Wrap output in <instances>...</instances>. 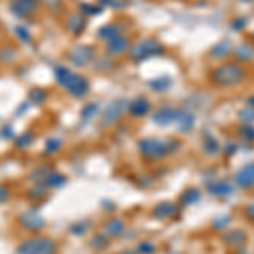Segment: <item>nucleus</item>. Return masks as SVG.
I'll list each match as a JSON object with an SVG mask.
<instances>
[{
    "instance_id": "obj_1",
    "label": "nucleus",
    "mask_w": 254,
    "mask_h": 254,
    "mask_svg": "<svg viewBox=\"0 0 254 254\" xmlns=\"http://www.w3.org/2000/svg\"><path fill=\"white\" fill-rule=\"evenodd\" d=\"M54 78H56V82L59 85H61L70 95H73V97L80 98L83 95L88 93V90H90L88 80H86L85 77H82V75L73 73V71L68 70L66 66H61V65L54 66Z\"/></svg>"
},
{
    "instance_id": "obj_2",
    "label": "nucleus",
    "mask_w": 254,
    "mask_h": 254,
    "mask_svg": "<svg viewBox=\"0 0 254 254\" xmlns=\"http://www.w3.org/2000/svg\"><path fill=\"white\" fill-rule=\"evenodd\" d=\"M56 253H58V244L51 237L34 236L22 241L15 248L14 254H56Z\"/></svg>"
},
{
    "instance_id": "obj_3",
    "label": "nucleus",
    "mask_w": 254,
    "mask_h": 254,
    "mask_svg": "<svg viewBox=\"0 0 254 254\" xmlns=\"http://www.w3.org/2000/svg\"><path fill=\"white\" fill-rule=\"evenodd\" d=\"M244 73V68H241L236 63H225V65L219 66L217 70H213L212 80L220 86H231L243 80Z\"/></svg>"
},
{
    "instance_id": "obj_4",
    "label": "nucleus",
    "mask_w": 254,
    "mask_h": 254,
    "mask_svg": "<svg viewBox=\"0 0 254 254\" xmlns=\"http://www.w3.org/2000/svg\"><path fill=\"white\" fill-rule=\"evenodd\" d=\"M173 142L165 141V139H141L139 141V151L144 158L148 160H160V158L166 156L169 151H173Z\"/></svg>"
},
{
    "instance_id": "obj_5",
    "label": "nucleus",
    "mask_w": 254,
    "mask_h": 254,
    "mask_svg": "<svg viewBox=\"0 0 254 254\" xmlns=\"http://www.w3.org/2000/svg\"><path fill=\"white\" fill-rule=\"evenodd\" d=\"M163 51V46L160 41L156 39H144V41H139L134 46H130L129 56L134 61H142V59H148L151 56H156Z\"/></svg>"
},
{
    "instance_id": "obj_6",
    "label": "nucleus",
    "mask_w": 254,
    "mask_h": 254,
    "mask_svg": "<svg viewBox=\"0 0 254 254\" xmlns=\"http://www.w3.org/2000/svg\"><path fill=\"white\" fill-rule=\"evenodd\" d=\"M17 222L22 229H26V231H29V232H41L42 229L46 227V220L39 215V212L36 209L22 212L21 215H19Z\"/></svg>"
},
{
    "instance_id": "obj_7",
    "label": "nucleus",
    "mask_w": 254,
    "mask_h": 254,
    "mask_svg": "<svg viewBox=\"0 0 254 254\" xmlns=\"http://www.w3.org/2000/svg\"><path fill=\"white\" fill-rule=\"evenodd\" d=\"M93 56H95L93 47H90L86 44H77L70 49L68 61L71 63V65L78 66V68H83V66H86L90 61H92Z\"/></svg>"
},
{
    "instance_id": "obj_8",
    "label": "nucleus",
    "mask_w": 254,
    "mask_h": 254,
    "mask_svg": "<svg viewBox=\"0 0 254 254\" xmlns=\"http://www.w3.org/2000/svg\"><path fill=\"white\" fill-rule=\"evenodd\" d=\"M9 10L17 17H31L39 10V0H10Z\"/></svg>"
},
{
    "instance_id": "obj_9",
    "label": "nucleus",
    "mask_w": 254,
    "mask_h": 254,
    "mask_svg": "<svg viewBox=\"0 0 254 254\" xmlns=\"http://www.w3.org/2000/svg\"><path fill=\"white\" fill-rule=\"evenodd\" d=\"M124 109H126V102H124V100H116V102H112V104H110V105L105 109L104 116H102V124H104V126L114 124V122H116L117 119L122 116Z\"/></svg>"
},
{
    "instance_id": "obj_10",
    "label": "nucleus",
    "mask_w": 254,
    "mask_h": 254,
    "mask_svg": "<svg viewBox=\"0 0 254 254\" xmlns=\"http://www.w3.org/2000/svg\"><path fill=\"white\" fill-rule=\"evenodd\" d=\"M178 116H180V110L173 109V107H163V109L158 110L154 114V122L156 124H161V126H168L171 122L178 121Z\"/></svg>"
},
{
    "instance_id": "obj_11",
    "label": "nucleus",
    "mask_w": 254,
    "mask_h": 254,
    "mask_svg": "<svg viewBox=\"0 0 254 254\" xmlns=\"http://www.w3.org/2000/svg\"><path fill=\"white\" fill-rule=\"evenodd\" d=\"M236 183L241 188H249L254 185V163L246 165L244 168H241L236 174Z\"/></svg>"
},
{
    "instance_id": "obj_12",
    "label": "nucleus",
    "mask_w": 254,
    "mask_h": 254,
    "mask_svg": "<svg viewBox=\"0 0 254 254\" xmlns=\"http://www.w3.org/2000/svg\"><path fill=\"white\" fill-rule=\"evenodd\" d=\"M85 26H86V19L83 14H70L68 19H66V29L75 36H80L83 33V29H85Z\"/></svg>"
},
{
    "instance_id": "obj_13",
    "label": "nucleus",
    "mask_w": 254,
    "mask_h": 254,
    "mask_svg": "<svg viewBox=\"0 0 254 254\" xmlns=\"http://www.w3.org/2000/svg\"><path fill=\"white\" fill-rule=\"evenodd\" d=\"M124 231H126V222L122 219H110L107 220L104 225V234L107 237H110V239L122 236Z\"/></svg>"
},
{
    "instance_id": "obj_14",
    "label": "nucleus",
    "mask_w": 254,
    "mask_h": 254,
    "mask_svg": "<svg viewBox=\"0 0 254 254\" xmlns=\"http://www.w3.org/2000/svg\"><path fill=\"white\" fill-rule=\"evenodd\" d=\"M209 192L213 197H229L232 193V185L224 180H215L209 183Z\"/></svg>"
},
{
    "instance_id": "obj_15",
    "label": "nucleus",
    "mask_w": 254,
    "mask_h": 254,
    "mask_svg": "<svg viewBox=\"0 0 254 254\" xmlns=\"http://www.w3.org/2000/svg\"><path fill=\"white\" fill-rule=\"evenodd\" d=\"M127 47H129V39L122 34L114 39H110V41L107 42V51H109L110 54H121V53H124Z\"/></svg>"
},
{
    "instance_id": "obj_16",
    "label": "nucleus",
    "mask_w": 254,
    "mask_h": 254,
    "mask_svg": "<svg viewBox=\"0 0 254 254\" xmlns=\"http://www.w3.org/2000/svg\"><path fill=\"white\" fill-rule=\"evenodd\" d=\"M151 105H149V100L144 97H139L136 100H132V104L129 105V112L132 114L134 117H142L149 112Z\"/></svg>"
},
{
    "instance_id": "obj_17",
    "label": "nucleus",
    "mask_w": 254,
    "mask_h": 254,
    "mask_svg": "<svg viewBox=\"0 0 254 254\" xmlns=\"http://www.w3.org/2000/svg\"><path fill=\"white\" fill-rule=\"evenodd\" d=\"M174 212H176V205L171 204V202H163V204L156 205V209L153 210V215L156 219H168Z\"/></svg>"
},
{
    "instance_id": "obj_18",
    "label": "nucleus",
    "mask_w": 254,
    "mask_h": 254,
    "mask_svg": "<svg viewBox=\"0 0 254 254\" xmlns=\"http://www.w3.org/2000/svg\"><path fill=\"white\" fill-rule=\"evenodd\" d=\"M44 183L47 185V188H59V186H63L66 183V176L63 173L51 169V171L46 174Z\"/></svg>"
},
{
    "instance_id": "obj_19",
    "label": "nucleus",
    "mask_w": 254,
    "mask_h": 254,
    "mask_svg": "<svg viewBox=\"0 0 254 254\" xmlns=\"http://www.w3.org/2000/svg\"><path fill=\"white\" fill-rule=\"evenodd\" d=\"M27 100H29V104L42 105L47 100V92L44 88H41V86H34V88H31L29 93H27Z\"/></svg>"
},
{
    "instance_id": "obj_20",
    "label": "nucleus",
    "mask_w": 254,
    "mask_h": 254,
    "mask_svg": "<svg viewBox=\"0 0 254 254\" xmlns=\"http://www.w3.org/2000/svg\"><path fill=\"white\" fill-rule=\"evenodd\" d=\"M117 36H121V29H119L117 24H107V26L98 29V38L105 39L107 42H109L110 39L117 38Z\"/></svg>"
},
{
    "instance_id": "obj_21",
    "label": "nucleus",
    "mask_w": 254,
    "mask_h": 254,
    "mask_svg": "<svg viewBox=\"0 0 254 254\" xmlns=\"http://www.w3.org/2000/svg\"><path fill=\"white\" fill-rule=\"evenodd\" d=\"M17 47L15 46H2L0 47V63H3V65H9V63H12L14 59H17Z\"/></svg>"
},
{
    "instance_id": "obj_22",
    "label": "nucleus",
    "mask_w": 254,
    "mask_h": 254,
    "mask_svg": "<svg viewBox=\"0 0 254 254\" xmlns=\"http://www.w3.org/2000/svg\"><path fill=\"white\" fill-rule=\"evenodd\" d=\"M46 190H47V185L44 181H34V185L27 190V197H29L31 200H41V198L46 195Z\"/></svg>"
},
{
    "instance_id": "obj_23",
    "label": "nucleus",
    "mask_w": 254,
    "mask_h": 254,
    "mask_svg": "<svg viewBox=\"0 0 254 254\" xmlns=\"http://www.w3.org/2000/svg\"><path fill=\"white\" fill-rule=\"evenodd\" d=\"M34 141H36V134L33 130H26V132H22L21 136H17L14 139V144H15V148H19V149H26V148H29Z\"/></svg>"
},
{
    "instance_id": "obj_24",
    "label": "nucleus",
    "mask_w": 254,
    "mask_h": 254,
    "mask_svg": "<svg viewBox=\"0 0 254 254\" xmlns=\"http://www.w3.org/2000/svg\"><path fill=\"white\" fill-rule=\"evenodd\" d=\"M178 127H180V130H183V132H186V130H190L193 127V122H195V119H193V116L190 112H180V116H178Z\"/></svg>"
},
{
    "instance_id": "obj_25",
    "label": "nucleus",
    "mask_w": 254,
    "mask_h": 254,
    "mask_svg": "<svg viewBox=\"0 0 254 254\" xmlns=\"http://www.w3.org/2000/svg\"><path fill=\"white\" fill-rule=\"evenodd\" d=\"M107 244H109V237H107L105 234H95L92 237V241H90V246H92L93 249H97V251L105 249Z\"/></svg>"
},
{
    "instance_id": "obj_26",
    "label": "nucleus",
    "mask_w": 254,
    "mask_h": 254,
    "mask_svg": "<svg viewBox=\"0 0 254 254\" xmlns=\"http://www.w3.org/2000/svg\"><path fill=\"white\" fill-rule=\"evenodd\" d=\"M231 53V42H219L217 46H213V49H212V54L213 56H217V58H224V56H227V54Z\"/></svg>"
},
{
    "instance_id": "obj_27",
    "label": "nucleus",
    "mask_w": 254,
    "mask_h": 254,
    "mask_svg": "<svg viewBox=\"0 0 254 254\" xmlns=\"http://www.w3.org/2000/svg\"><path fill=\"white\" fill-rule=\"evenodd\" d=\"M90 224L86 220H82V222H75V224L70 225V232L73 234V236H83L86 231H88Z\"/></svg>"
},
{
    "instance_id": "obj_28",
    "label": "nucleus",
    "mask_w": 254,
    "mask_h": 254,
    "mask_svg": "<svg viewBox=\"0 0 254 254\" xmlns=\"http://www.w3.org/2000/svg\"><path fill=\"white\" fill-rule=\"evenodd\" d=\"M63 146V141L58 137H53V139H47L46 144H44V153L46 154H53L56 153V151Z\"/></svg>"
},
{
    "instance_id": "obj_29",
    "label": "nucleus",
    "mask_w": 254,
    "mask_h": 254,
    "mask_svg": "<svg viewBox=\"0 0 254 254\" xmlns=\"http://www.w3.org/2000/svg\"><path fill=\"white\" fill-rule=\"evenodd\" d=\"M14 31H15V36H17L19 41H21V42H26V44H27V42L33 41V38H31V33L24 26H17Z\"/></svg>"
},
{
    "instance_id": "obj_30",
    "label": "nucleus",
    "mask_w": 254,
    "mask_h": 254,
    "mask_svg": "<svg viewBox=\"0 0 254 254\" xmlns=\"http://www.w3.org/2000/svg\"><path fill=\"white\" fill-rule=\"evenodd\" d=\"M97 110H98L97 104H86L82 109V119L83 121H88V119H92L95 114H97Z\"/></svg>"
},
{
    "instance_id": "obj_31",
    "label": "nucleus",
    "mask_w": 254,
    "mask_h": 254,
    "mask_svg": "<svg viewBox=\"0 0 254 254\" xmlns=\"http://www.w3.org/2000/svg\"><path fill=\"white\" fill-rule=\"evenodd\" d=\"M200 200V192L197 188H188L183 193V202L185 204H193V202Z\"/></svg>"
},
{
    "instance_id": "obj_32",
    "label": "nucleus",
    "mask_w": 254,
    "mask_h": 254,
    "mask_svg": "<svg viewBox=\"0 0 254 254\" xmlns=\"http://www.w3.org/2000/svg\"><path fill=\"white\" fill-rule=\"evenodd\" d=\"M244 239H246V237H244V234H243V232L234 231V232H229V234H227V237H225V243L234 246V244H241Z\"/></svg>"
},
{
    "instance_id": "obj_33",
    "label": "nucleus",
    "mask_w": 254,
    "mask_h": 254,
    "mask_svg": "<svg viewBox=\"0 0 254 254\" xmlns=\"http://www.w3.org/2000/svg\"><path fill=\"white\" fill-rule=\"evenodd\" d=\"M80 10L83 12L85 15H97V14H100L102 12V7H98V5H92V3H80Z\"/></svg>"
},
{
    "instance_id": "obj_34",
    "label": "nucleus",
    "mask_w": 254,
    "mask_h": 254,
    "mask_svg": "<svg viewBox=\"0 0 254 254\" xmlns=\"http://www.w3.org/2000/svg\"><path fill=\"white\" fill-rule=\"evenodd\" d=\"M253 53H254L253 47H249L248 44H243V46L239 47V49H237V54H239V58L244 59V61H248V59L253 56Z\"/></svg>"
},
{
    "instance_id": "obj_35",
    "label": "nucleus",
    "mask_w": 254,
    "mask_h": 254,
    "mask_svg": "<svg viewBox=\"0 0 254 254\" xmlns=\"http://www.w3.org/2000/svg\"><path fill=\"white\" fill-rule=\"evenodd\" d=\"M205 151H207L209 154H215L217 151H219V142L215 141V139H207L205 141Z\"/></svg>"
},
{
    "instance_id": "obj_36",
    "label": "nucleus",
    "mask_w": 254,
    "mask_h": 254,
    "mask_svg": "<svg viewBox=\"0 0 254 254\" xmlns=\"http://www.w3.org/2000/svg\"><path fill=\"white\" fill-rule=\"evenodd\" d=\"M169 82L168 78H161V80H154V82H151V86H153L154 90H166L169 86Z\"/></svg>"
},
{
    "instance_id": "obj_37",
    "label": "nucleus",
    "mask_w": 254,
    "mask_h": 254,
    "mask_svg": "<svg viewBox=\"0 0 254 254\" xmlns=\"http://www.w3.org/2000/svg\"><path fill=\"white\" fill-rule=\"evenodd\" d=\"M154 249H156V248H154V244L146 243V241L137 246V253H139V254H153V253H154Z\"/></svg>"
},
{
    "instance_id": "obj_38",
    "label": "nucleus",
    "mask_w": 254,
    "mask_h": 254,
    "mask_svg": "<svg viewBox=\"0 0 254 254\" xmlns=\"http://www.w3.org/2000/svg\"><path fill=\"white\" fill-rule=\"evenodd\" d=\"M10 198V188L7 185H0V204H5Z\"/></svg>"
},
{
    "instance_id": "obj_39",
    "label": "nucleus",
    "mask_w": 254,
    "mask_h": 254,
    "mask_svg": "<svg viewBox=\"0 0 254 254\" xmlns=\"http://www.w3.org/2000/svg\"><path fill=\"white\" fill-rule=\"evenodd\" d=\"M241 119H243V121H248V122L254 121V109L243 110V112H241Z\"/></svg>"
},
{
    "instance_id": "obj_40",
    "label": "nucleus",
    "mask_w": 254,
    "mask_h": 254,
    "mask_svg": "<svg viewBox=\"0 0 254 254\" xmlns=\"http://www.w3.org/2000/svg\"><path fill=\"white\" fill-rule=\"evenodd\" d=\"M100 3H104L107 7H112V9H119V7H122L121 0H100Z\"/></svg>"
},
{
    "instance_id": "obj_41",
    "label": "nucleus",
    "mask_w": 254,
    "mask_h": 254,
    "mask_svg": "<svg viewBox=\"0 0 254 254\" xmlns=\"http://www.w3.org/2000/svg\"><path fill=\"white\" fill-rule=\"evenodd\" d=\"M2 137H5V139L14 137V129H12V126H3L2 127Z\"/></svg>"
},
{
    "instance_id": "obj_42",
    "label": "nucleus",
    "mask_w": 254,
    "mask_h": 254,
    "mask_svg": "<svg viewBox=\"0 0 254 254\" xmlns=\"http://www.w3.org/2000/svg\"><path fill=\"white\" fill-rule=\"evenodd\" d=\"M246 215L249 217V219H253L254 220V202H251V204L246 207Z\"/></svg>"
},
{
    "instance_id": "obj_43",
    "label": "nucleus",
    "mask_w": 254,
    "mask_h": 254,
    "mask_svg": "<svg viewBox=\"0 0 254 254\" xmlns=\"http://www.w3.org/2000/svg\"><path fill=\"white\" fill-rule=\"evenodd\" d=\"M243 134L248 139H251V141H253V139H254V127H248V129H244Z\"/></svg>"
},
{
    "instance_id": "obj_44",
    "label": "nucleus",
    "mask_w": 254,
    "mask_h": 254,
    "mask_svg": "<svg viewBox=\"0 0 254 254\" xmlns=\"http://www.w3.org/2000/svg\"><path fill=\"white\" fill-rule=\"evenodd\" d=\"M41 2H42V3H46V5H49V7H51V5H56V3L59 2V0H41Z\"/></svg>"
},
{
    "instance_id": "obj_45",
    "label": "nucleus",
    "mask_w": 254,
    "mask_h": 254,
    "mask_svg": "<svg viewBox=\"0 0 254 254\" xmlns=\"http://www.w3.org/2000/svg\"><path fill=\"white\" fill-rule=\"evenodd\" d=\"M119 254H137V253H134V251H129V249H127V251H122V253H119Z\"/></svg>"
},
{
    "instance_id": "obj_46",
    "label": "nucleus",
    "mask_w": 254,
    "mask_h": 254,
    "mask_svg": "<svg viewBox=\"0 0 254 254\" xmlns=\"http://www.w3.org/2000/svg\"><path fill=\"white\" fill-rule=\"evenodd\" d=\"M249 104H251V105L254 107V97H251V98H249Z\"/></svg>"
},
{
    "instance_id": "obj_47",
    "label": "nucleus",
    "mask_w": 254,
    "mask_h": 254,
    "mask_svg": "<svg viewBox=\"0 0 254 254\" xmlns=\"http://www.w3.org/2000/svg\"><path fill=\"white\" fill-rule=\"evenodd\" d=\"M174 254H176V253H174Z\"/></svg>"
}]
</instances>
